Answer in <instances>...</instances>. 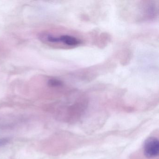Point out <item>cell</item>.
<instances>
[{"instance_id": "obj_1", "label": "cell", "mask_w": 159, "mask_h": 159, "mask_svg": "<svg viewBox=\"0 0 159 159\" xmlns=\"http://www.w3.org/2000/svg\"><path fill=\"white\" fill-rule=\"evenodd\" d=\"M144 155L147 158L157 157L159 153V142L157 138L150 137L146 139L143 147Z\"/></svg>"}, {"instance_id": "obj_2", "label": "cell", "mask_w": 159, "mask_h": 159, "mask_svg": "<svg viewBox=\"0 0 159 159\" xmlns=\"http://www.w3.org/2000/svg\"><path fill=\"white\" fill-rule=\"evenodd\" d=\"M59 42L63 43L65 45L70 46H76L80 44V40L73 36L65 35L59 37Z\"/></svg>"}, {"instance_id": "obj_3", "label": "cell", "mask_w": 159, "mask_h": 159, "mask_svg": "<svg viewBox=\"0 0 159 159\" xmlns=\"http://www.w3.org/2000/svg\"><path fill=\"white\" fill-rule=\"evenodd\" d=\"M49 84L52 87H59L62 86V82L57 79H51L49 81Z\"/></svg>"}, {"instance_id": "obj_4", "label": "cell", "mask_w": 159, "mask_h": 159, "mask_svg": "<svg viewBox=\"0 0 159 159\" xmlns=\"http://www.w3.org/2000/svg\"><path fill=\"white\" fill-rule=\"evenodd\" d=\"M8 142V139H0V147L4 146Z\"/></svg>"}]
</instances>
